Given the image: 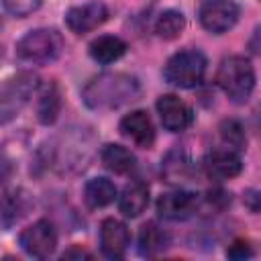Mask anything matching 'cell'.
Listing matches in <instances>:
<instances>
[{"label": "cell", "mask_w": 261, "mask_h": 261, "mask_svg": "<svg viewBox=\"0 0 261 261\" xmlns=\"http://www.w3.org/2000/svg\"><path fill=\"white\" fill-rule=\"evenodd\" d=\"M63 51V37L55 29H35L29 31L18 43H16V57L43 65L49 61H55Z\"/></svg>", "instance_id": "3957f363"}, {"label": "cell", "mask_w": 261, "mask_h": 261, "mask_svg": "<svg viewBox=\"0 0 261 261\" xmlns=\"http://www.w3.org/2000/svg\"><path fill=\"white\" fill-rule=\"evenodd\" d=\"M20 247L24 249V253H29L31 257L37 259H45L49 257L55 247H57V232L53 228V224L49 220H37L31 226H27L20 237H18Z\"/></svg>", "instance_id": "52a82bcc"}, {"label": "cell", "mask_w": 261, "mask_h": 261, "mask_svg": "<svg viewBox=\"0 0 261 261\" xmlns=\"http://www.w3.org/2000/svg\"><path fill=\"white\" fill-rule=\"evenodd\" d=\"M198 210V196L188 190H173L161 194L157 200V212L167 220H186Z\"/></svg>", "instance_id": "30bf717a"}, {"label": "cell", "mask_w": 261, "mask_h": 261, "mask_svg": "<svg viewBox=\"0 0 261 261\" xmlns=\"http://www.w3.org/2000/svg\"><path fill=\"white\" fill-rule=\"evenodd\" d=\"M220 137H222V141L230 147V149H234V151H241V149H245V145H247V137H245V128H243V124L239 122V120H222L220 122Z\"/></svg>", "instance_id": "44dd1931"}, {"label": "cell", "mask_w": 261, "mask_h": 261, "mask_svg": "<svg viewBox=\"0 0 261 261\" xmlns=\"http://www.w3.org/2000/svg\"><path fill=\"white\" fill-rule=\"evenodd\" d=\"M243 200H245V204H247L249 210L261 214V190H249Z\"/></svg>", "instance_id": "d4e9b609"}, {"label": "cell", "mask_w": 261, "mask_h": 261, "mask_svg": "<svg viewBox=\"0 0 261 261\" xmlns=\"http://www.w3.org/2000/svg\"><path fill=\"white\" fill-rule=\"evenodd\" d=\"M39 88V80L33 73H18L14 77H10L0 94V114H2V122L6 124L10 118L16 116V112L29 102V98L35 94V90Z\"/></svg>", "instance_id": "5b68a950"}, {"label": "cell", "mask_w": 261, "mask_h": 261, "mask_svg": "<svg viewBox=\"0 0 261 261\" xmlns=\"http://www.w3.org/2000/svg\"><path fill=\"white\" fill-rule=\"evenodd\" d=\"M120 133L143 149L151 147L155 141V128H153V122L145 110H133L130 114L122 116Z\"/></svg>", "instance_id": "4fadbf2b"}, {"label": "cell", "mask_w": 261, "mask_h": 261, "mask_svg": "<svg viewBox=\"0 0 261 261\" xmlns=\"http://www.w3.org/2000/svg\"><path fill=\"white\" fill-rule=\"evenodd\" d=\"M241 8L234 0H204L198 10L200 24L214 35L226 33L239 20Z\"/></svg>", "instance_id": "8992f818"}, {"label": "cell", "mask_w": 261, "mask_h": 261, "mask_svg": "<svg viewBox=\"0 0 261 261\" xmlns=\"http://www.w3.org/2000/svg\"><path fill=\"white\" fill-rule=\"evenodd\" d=\"M216 84L228 96V100L243 104L249 100L255 88V69L251 61L241 55L224 57L216 71Z\"/></svg>", "instance_id": "7a4b0ae2"}, {"label": "cell", "mask_w": 261, "mask_h": 261, "mask_svg": "<svg viewBox=\"0 0 261 261\" xmlns=\"http://www.w3.org/2000/svg\"><path fill=\"white\" fill-rule=\"evenodd\" d=\"M128 243H130L128 228L120 220L106 218L100 224V247H102V253L108 259L124 257V253L128 249Z\"/></svg>", "instance_id": "8fae6325"}, {"label": "cell", "mask_w": 261, "mask_h": 261, "mask_svg": "<svg viewBox=\"0 0 261 261\" xmlns=\"http://www.w3.org/2000/svg\"><path fill=\"white\" fill-rule=\"evenodd\" d=\"M20 196H16V192H4L2 196V226L8 228L18 216H20Z\"/></svg>", "instance_id": "7402d4cb"}, {"label": "cell", "mask_w": 261, "mask_h": 261, "mask_svg": "<svg viewBox=\"0 0 261 261\" xmlns=\"http://www.w3.org/2000/svg\"><path fill=\"white\" fill-rule=\"evenodd\" d=\"M41 4H43V0H2L4 10L16 18H24V16L33 14L35 10H39Z\"/></svg>", "instance_id": "603a6c76"}, {"label": "cell", "mask_w": 261, "mask_h": 261, "mask_svg": "<svg viewBox=\"0 0 261 261\" xmlns=\"http://www.w3.org/2000/svg\"><path fill=\"white\" fill-rule=\"evenodd\" d=\"M106 18H108V8L104 2H98V0L77 4L65 12V24L75 35H84L98 29L102 22H106Z\"/></svg>", "instance_id": "ba28073f"}, {"label": "cell", "mask_w": 261, "mask_h": 261, "mask_svg": "<svg viewBox=\"0 0 261 261\" xmlns=\"http://www.w3.org/2000/svg\"><path fill=\"white\" fill-rule=\"evenodd\" d=\"M84 196H86V202L90 208H104L114 202L116 186L108 177H94L86 184Z\"/></svg>", "instance_id": "e0dca14e"}, {"label": "cell", "mask_w": 261, "mask_h": 261, "mask_svg": "<svg viewBox=\"0 0 261 261\" xmlns=\"http://www.w3.org/2000/svg\"><path fill=\"white\" fill-rule=\"evenodd\" d=\"M157 112H159L163 128L169 133H181L192 124V108L173 94L159 96Z\"/></svg>", "instance_id": "9c48e42d"}, {"label": "cell", "mask_w": 261, "mask_h": 261, "mask_svg": "<svg viewBox=\"0 0 261 261\" xmlns=\"http://www.w3.org/2000/svg\"><path fill=\"white\" fill-rule=\"evenodd\" d=\"M126 53V43L114 35H102L90 43V55L98 63H112Z\"/></svg>", "instance_id": "2e32d148"}, {"label": "cell", "mask_w": 261, "mask_h": 261, "mask_svg": "<svg viewBox=\"0 0 261 261\" xmlns=\"http://www.w3.org/2000/svg\"><path fill=\"white\" fill-rule=\"evenodd\" d=\"M147 204H149V188L139 179L126 184L122 194L118 196V210L128 218L139 216L147 208Z\"/></svg>", "instance_id": "5bb4252c"}, {"label": "cell", "mask_w": 261, "mask_h": 261, "mask_svg": "<svg viewBox=\"0 0 261 261\" xmlns=\"http://www.w3.org/2000/svg\"><path fill=\"white\" fill-rule=\"evenodd\" d=\"M139 96V82L128 73H100L92 77L84 90L82 98L90 108H118L133 102Z\"/></svg>", "instance_id": "6da1fadb"}, {"label": "cell", "mask_w": 261, "mask_h": 261, "mask_svg": "<svg viewBox=\"0 0 261 261\" xmlns=\"http://www.w3.org/2000/svg\"><path fill=\"white\" fill-rule=\"evenodd\" d=\"M249 49H251L253 53H261V24L253 31V35H251V39H249Z\"/></svg>", "instance_id": "484cf974"}, {"label": "cell", "mask_w": 261, "mask_h": 261, "mask_svg": "<svg viewBox=\"0 0 261 261\" xmlns=\"http://www.w3.org/2000/svg\"><path fill=\"white\" fill-rule=\"evenodd\" d=\"M206 55L198 49H186L169 57L163 67V77L175 88H196L206 73Z\"/></svg>", "instance_id": "277c9868"}, {"label": "cell", "mask_w": 261, "mask_h": 261, "mask_svg": "<svg viewBox=\"0 0 261 261\" xmlns=\"http://www.w3.org/2000/svg\"><path fill=\"white\" fill-rule=\"evenodd\" d=\"M102 163L106 169L114 171V173H128L135 169V155L130 153V149L122 147V145H106L102 149Z\"/></svg>", "instance_id": "ac0fdd59"}, {"label": "cell", "mask_w": 261, "mask_h": 261, "mask_svg": "<svg viewBox=\"0 0 261 261\" xmlns=\"http://www.w3.org/2000/svg\"><path fill=\"white\" fill-rule=\"evenodd\" d=\"M71 257H77V259H92L90 253H86V251H82V249H77V247H71V249H67V251L63 253V259H71Z\"/></svg>", "instance_id": "4316f807"}, {"label": "cell", "mask_w": 261, "mask_h": 261, "mask_svg": "<svg viewBox=\"0 0 261 261\" xmlns=\"http://www.w3.org/2000/svg\"><path fill=\"white\" fill-rule=\"evenodd\" d=\"M243 169L241 157L234 149H214L204 157V171L212 179H230Z\"/></svg>", "instance_id": "7c38bea8"}, {"label": "cell", "mask_w": 261, "mask_h": 261, "mask_svg": "<svg viewBox=\"0 0 261 261\" xmlns=\"http://www.w3.org/2000/svg\"><path fill=\"white\" fill-rule=\"evenodd\" d=\"M169 245V234L157 222H145L139 230V253L145 257H155Z\"/></svg>", "instance_id": "9a60e30c"}, {"label": "cell", "mask_w": 261, "mask_h": 261, "mask_svg": "<svg viewBox=\"0 0 261 261\" xmlns=\"http://www.w3.org/2000/svg\"><path fill=\"white\" fill-rule=\"evenodd\" d=\"M186 27V18L181 12L177 10H165L159 14L157 22H155V33L161 37V39H175L181 35Z\"/></svg>", "instance_id": "ffe728a7"}, {"label": "cell", "mask_w": 261, "mask_h": 261, "mask_svg": "<svg viewBox=\"0 0 261 261\" xmlns=\"http://www.w3.org/2000/svg\"><path fill=\"white\" fill-rule=\"evenodd\" d=\"M226 257H230V259H249V257H253V249L245 241H234L226 249Z\"/></svg>", "instance_id": "cb8c5ba5"}, {"label": "cell", "mask_w": 261, "mask_h": 261, "mask_svg": "<svg viewBox=\"0 0 261 261\" xmlns=\"http://www.w3.org/2000/svg\"><path fill=\"white\" fill-rule=\"evenodd\" d=\"M59 106H61V100H59V92L55 88V84H47L39 96V104H37V114H39V120L43 124H51L55 122L57 114H59Z\"/></svg>", "instance_id": "d6986e66"}]
</instances>
